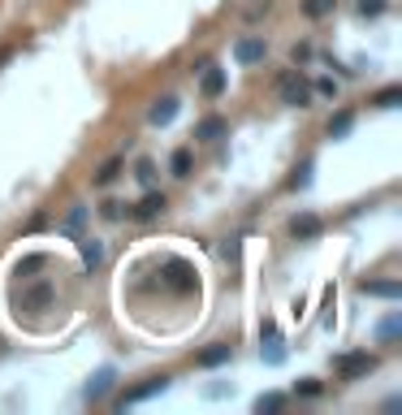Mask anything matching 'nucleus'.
<instances>
[{"label": "nucleus", "instance_id": "f257e3e1", "mask_svg": "<svg viewBox=\"0 0 402 415\" xmlns=\"http://www.w3.org/2000/svg\"><path fill=\"white\" fill-rule=\"evenodd\" d=\"M277 95H281V104L285 108H308L312 104V83H308V78H303L299 70H285L281 78H277Z\"/></svg>", "mask_w": 402, "mask_h": 415}, {"label": "nucleus", "instance_id": "f03ea898", "mask_svg": "<svg viewBox=\"0 0 402 415\" xmlns=\"http://www.w3.org/2000/svg\"><path fill=\"white\" fill-rule=\"evenodd\" d=\"M333 372L342 381H363L376 372V355H368V350H350V355H337L333 359Z\"/></svg>", "mask_w": 402, "mask_h": 415}, {"label": "nucleus", "instance_id": "7ed1b4c3", "mask_svg": "<svg viewBox=\"0 0 402 415\" xmlns=\"http://www.w3.org/2000/svg\"><path fill=\"white\" fill-rule=\"evenodd\" d=\"M52 298H57L52 281H30L26 290L18 294V307L22 312H48V307H52Z\"/></svg>", "mask_w": 402, "mask_h": 415}, {"label": "nucleus", "instance_id": "20e7f679", "mask_svg": "<svg viewBox=\"0 0 402 415\" xmlns=\"http://www.w3.org/2000/svg\"><path fill=\"white\" fill-rule=\"evenodd\" d=\"M169 389V376H148L143 385H134V389H125L121 398H117V407L125 411V407H134V403H148V398H156V394H165Z\"/></svg>", "mask_w": 402, "mask_h": 415}, {"label": "nucleus", "instance_id": "39448f33", "mask_svg": "<svg viewBox=\"0 0 402 415\" xmlns=\"http://www.w3.org/2000/svg\"><path fill=\"white\" fill-rule=\"evenodd\" d=\"M165 277L178 294H190L195 290V264L190 260H165Z\"/></svg>", "mask_w": 402, "mask_h": 415}, {"label": "nucleus", "instance_id": "423d86ee", "mask_svg": "<svg viewBox=\"0 0 402 415\" xmlns=\"http://www.w3.org/2000/svg\"><path fill=\"white\" fill-rule=\"evenodd\" d=\"M264 57H268V43L260 35H247V39L234 43V61H238V65H260Z\"/></svg>", "mask_w": 402, "mask_h": 415}, {"label": "nucleus", "instance_id": "0eeeda50", "mask_svg": "<svg viewBox=\"0 0 402 415\" xmlns=\"http://www.w3.org/2000/svg\"><path fill=\"white\" fill-rule=\"evenodd\" d=\"M230 355H234V346L212 342L208 350H199V355H195V363H199V368H221V363H230Z\"/></svg>", "mask_w": 402, "mask_h": 415}, {"label": "nucleus", "instance_id": "6e6552de", "mask_svg": "<svg viewBox=\"0 0 402 415\" xmlns=\"http://www.w3.org/2000/svg\"><path fill=\"white\" fill-rule=\"evenodd\" d=\"M160 212H165V195H156V190H152V195H143V199L130 208L134 221H152V216H160Z\"/></svg>", "mask_w": 402, "mask_h": 415}, {"label": "nucleus", "instance_id": "1a4fd4ad", "mask_svg": "<svg viewBox=\"0 0 402 415\" xmlns=\"http://www.w3.org/2000/svg\"><path fill=\"white\" fill-rule=\"evenodd\" d=\"M112 381H117V372H112V368H100V372H95V376L87 381V403H100V398L112 389Z\"/></svg>", "mask_w": 402, "mask_h": 415}, {"label": "nucleus", "instance_id": "9d476101", "mask_svg": "<svg viewBox=\"0 0 402 415\" xmlns=\"http://www.w3.org/2000/svg\"><path fill=\"white\" fill-rule=\"evenodd\" d=\"M230 134V121L225 117H203L199 125H195V139H203V143H217V139H225Z\"/></svg>", "mask_w": 402, "mask_h": 415}, {"label": "nucleus", "instance_id": "9b49d317", "mask_svg": "<svg viewBox=\"0 0 402 415\" xmlns=\"http://www.w3.org/2000/svg\"><path fill=\"white\" fill-rule=\"evenodd\" d=\"M199 91L208 95V100H217V95L225 91V70H217V65H208V70H203V78H199Z\"/></svg>", "mask_w": 402, "mask_h": 415}, {"label": "nucleus", "instance_id": "f8f14e48", "mask_svg": "<svg viewBox=\"0 0 402 415\" xmlns=\"http://www.w3.org/2000/svg\"><path fill=\"white\" fill-rule=\"evenodd\" d=\"M178 108H182V104H178V100L169 95V100H160V104L152 108V113H148V121H152V125H169L173 117H178Z\"/></svg>", "mask_w": 402, "mask_h": 415}, {"label": "nucleus", "instance_id": "ddd939ff", "mask_svg": "<svg viewBox=\"0 0 402 415\" xmlns=\"http://www.w3.org/2000/svg\"><path fill=\"white\" fill-rule=\"evenodd\" d=\"M363 294L368 298H402V285L398 281H363Z\"/></svg>", "mask_w": 402, "mask_h": 415}, {"label": "nucleus", "instance_id": "4468645a", "mask_svg": "<svg viewBox=\"0 0 402 415\" xmlns=\"http://www.w3.org/2000/svg\"><path fill=\"white\" fill-rule=\"evenodd\" d=\"M290 234H294V238H316V234H320V216H312V212L294 216V221H290Z\"/></svg>", "mask_w": 402, "mask_h": 415}, {"label": "nucleus", "instance_id": "2eb2a0df", "mask_svg": "<svg viewBox=\"0 0 402 415\" xmlns=\"http://www.w3.org/2000/svg\"><path fill=\"white\" fill-rule=\"evenodd\" d=\"M117 173H121V156H112V161H104L100 173H95V186H112V182H117Z\"/></svg>", "mask_w": 402, "mask_h": 415}, {"label": "nucleus", "instance_id": "dca6fc26", "mask_svg": "<svg viewBox=\"0 0 402 415\" xmlns=\"http://www.w3.org/2000/svg\"><path fill=\"white\" fill-rule=\"evenodd\" d=\"M281 407H285V394H260V398H255V415H272Z\"/></svg>", "mask_w": 402, "mask_h": 415}, {"label": "nucleus", "instance_id": "f3484780", "mask_svg": "<svg viewBox=\"0 0 402 415\" xmlns=\"http://www.w3.org/2000/svg\"><path fill=\"white\" fill-rule=\"evenodd\" d=\"M83 264L87 268H100L104 264V247L95 243V238H83Z\"/></svg>", "mask_w": 402, "mask_h": 415}, {"label": "nucleus", "instance_id": "a211bd4d", "mask_svg": "<svg viewBox=\"0 0 402 415\" xmlns=\"http://www.w3.org/2000/svg\"><path fill=\"white\" fill-rule=\"evenodd\" d=\"M83 225H87V208H83V203H74V208H70V216L61 221V230H66V234H78Z\"/></svg>", "mask_w": 402, "mask_h": 415}, {"label": "nucleus", "instance_id": "6ab92c4d", "mask_svg": "<svg viewBox=\"0 0 402 415\" xmlns=\"http://www.w3.org/2000/svg\"><path fill=\"white\" fill-rule=\"evenodd\" d=\"M333 9H337V0H303V13H308V18H329Z\"/></svg>", "mask_w": 402, "mask_h": 415}, {"label": "nucleus", "instance_id": "aec40b11", "mask_svg": "<svg viewBox=\"0 0 402 415\" xmlns=\"http://www.w3.org/2000/svg\"><path fill=\"white\" fill-rule=\"evenodd\" d=\"M169 169H173V178H186V173H190V152L178 148V152H173V161H169Z\"/></svg>", "mask_w": 402, "mask_h": 415}, {"label": "nucleus", "instance_id": "412c9836", "mask_svg": "<svg viewBox=\"0 0 402 415\" xmlns=\"http://www.w3.org/2000/svg\"><path fill=\"white\" fill-rule=\"evenodd\" d=\"M134 178H139V182H143V186H152V182H156V165H152V161H148V156H143V161H139V165H134Z\"/></svg>", "mask_w": 402, "mask_h": 415}, {"label": "nucleus", "instance_id": "4be33fe9", "mask_svg": "<svg viewBox=\"0 0 402 415\" xmlns=\"http://www.w3.org/2000/svg\"><path fill=\"white\" fill-rule=\"evenodd\" d=\"M350 125H355V117H350V113H337V117L329 121V134H333V139H342Z\"/></svg>", "mask_w": 402, "mask_h": 415}, {"label": "nucleus", "instance_id": "5701e85b", "mask_svg": "<svg viewBox=\"0 0 402 415\" xmlns=\"http://www.w3.org/2000/svg\"><path fill=\"white\" fill-rule=\"evenodd\" d=\"M398 100H402V87H385L376 95V108H398Z\"/></svg>", "mask_w": 402, "mask_h": 415}, {"label": "nucleus", "instance_id": "b1692460", "mask_svg": "<svg viewBox=\"0 0 402 415\" xmlns=\"http://www.w3.org/2000/svg\"><path fill=\"white\" fill-rule=\"evenodd\" d=\"M264 342H268V350H264V359H268V363H281V359H285V350H281V342H277V338H264Z\"/></svg>", "mask_w": 402, "mask_h": 415}, {"label": "nucleus", "instance_id": "393cba45", "mask_svg": "<svg viewBox=\"0 0 402 415\" xmlns=\"http://www.w3.org/2000/svg\"><path fill=\"white\" fill-rule=\"evenodd\" d=\"M359 13L363 18H376V13H385V0H359Z\"/></svg>", "mask_w": 402, "mask_h": 415}, {"label": "nucleus", "instance_id": "a878e982", "mask_svg": "<svg viewBox=\"0 0 402 415\" xmlns=\"http://www.w3.org/2000/svg\"><path fill=\"white\" fill-rule=\"evenodd\" d=\"M398 329H402V325H398V316H390V321L381 325V342H394V338H398Z\"/></svg>", "mask_w": 402, "mask_h": 415}, {"label": "nucleus", "instance_id": "bb28decb", "mask_svg": "<svg viewBox=\"0 0 402 415\" xmlns=\"http://www.w3.org/2000/svg\"><path fill=\"white\" fill-rule=\"evenodd\" d=\"M35 268H43V255H26V260L18 264V277L22 273H35Z\"/></svg>", "mask_w": 402, "mask_h": 415}, {"label": "nucleus", "instance_id": "cd10ccee", "mask_svg": "<svg viewBox=\"0 0 402 415\" xmlns=\"http://www.w3.org/2000/svg\"><path fill=\"white\" fill-rule=\"evenodd\" d=\"M299 394H303V398H316V394H320V381L303 376V381H299Z\"/></svg>", "mask_w": 402, "mask_h": 415}, {"label": "nucleus", "instance_id": "c85d7f7f", "mask_svg": "<svg viewBox=\"0 0 402 415\" xmlns=\"http://www.w3.org/2000/svg\"><path fill=\"white\" fill-rule=\"evenodd\" d=\"M100 216H104V221H121V203H112V199L100 203Z\"/></svg>", "mask_w": 402, "mask_h": 415}, {"label": "nucleus", "instance_id": "c756f323", "mask_svg": "<svg viewBox=\"0 0 402 415\" xmlns=\"http://www.w3.org/2000/svg\"><path fill=\"white\" fill-rule=\"evenodd\" d=\"M312 91H320V95H329V100H333V95H337V83H333V78H320Z\"/></svg>", "mask_w": 402, "mask_h": 415}]
</instances>
